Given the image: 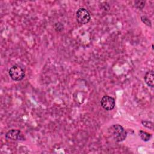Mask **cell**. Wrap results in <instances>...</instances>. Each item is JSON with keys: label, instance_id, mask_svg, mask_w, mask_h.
Instances as JSON below:
<instances>
[{"label": "cell", "instance_id": "obj_1", "mask_svg": "<svg viewBox=\"0 0 154 154\" xmlns=\"http://www.w3.org/2000/svg\"><path fill=\"white\" fill-rule=\"evenodd\" d=\"M109 132L113 138V139L117 142H122L126 138L127 133L125 129L119 124L112 125L109 129Z\"/></svg>", "mask_w": 154, "mask_h": 154}, {"label": "cell", "instance_id": "obj_2", "mask_svg": "<svg viewBox=\"0 0 154 154\" xmlns=\"http://www.w3.org/2000/svg\"><path fill=\"white\" fill-rule=\"evenodd\" d=\"M8 74L10 78L13 81H16L22 80L25 76V73L23 69L17 64L13 65L8 70Z\"/></svg>", "mask_w": 154, "mask_h": 154}, {"label": "cell", "instance_id": "obj_3", "mask_svg": "<svg viewBox=\"0 0 154 154\" xmlns=\"http://www.w3.org/2000/svg\"><path fill=\"white\" fill-rule=\"evenodd\" d=\"M76 19L79 23L85 25L90 22L91 16L87 9L79 8L76 12Z\"/></svg>", "mask_w": 154, "mask_h": 154}, {"label": "cell", "instance_id": "obj_4", "mask_svg": "<svg viewBox=\"0 0 154 154\" xmlns=\"http://www.w3.org/2000/svg\"><path fill=\"white\" fill-rule=\"evenodd\" d=\"M101 106L105 110L110 111L115 107V99L109 96H103L100 100Z\"/></svg>", "mask_w": 154, "mask_h": 154}, {"label": "cell", "instance_id": "obj_5", "mask_svg": "<svg viewBox=\"0 0 154 154\" xmlns=\"http://www.w3.org/2000/svg\"><path fill=\"white\" fill-rule=\"evenodd\" d=\"M7 139L11 140L14 141H23L25 137L20 130L18 129H11L8 131L5 135Z\"/></svg>", "mask_w": 154, "mask_h": 154}, {"label": "cell", "instance_id": "obj_6", "mask_svg": "<svg viewBox=\"0 0 154 154\" xmlns=\"http://www.w3.org/2000/svg\"><path fill=\"white\" fill-rule=\"evenodd\" d=\"M144 81L146 84L150 87H153L154 86V73L153 70H150L146 72V73L144 75Z\"/></svg>", "mask_w": 154, "mask_h": 154}, {"label": "cell", "instance_id": "obj_7", "mask_svg": "<svg viewBox=\"0 0 154 154\" xmlns=\"http://www.w3.org/2000/svg\"><path fill=\"white\" fill-rule=\"evenodd\" d=\"M139 136L140 137L141 139L144 141H149L151 137H152V135L147 132L143 131H140L139 132Z\"/></svg>", "mask_w": 154, "mask_h": 154}, {"label": "cell", "instance_id": "obj_8", "mask_svg": "<svg viewBox=\"0 0 154 154\" xmlns=\"http://www.w3.org/2000/svg\"><path fill=\"white\" fill-rule=\"evenodd\" d=\"M141 20L147 26H150V27L152 26V22H151L150 20L148 17H147L146 16H141Z\"/></svg>", "mask_w": 154, "mask_h": 154}, {"label": "cell", "instance_id": "obj_9", "mask_svg": "<svg viewBox=\"0 0 154 154\" xmlns=\"http://www.w3.org/2000/svg\"><path fill=\"white\" fill-rule=\"evenodd\" d=\"M141 123L144 126L146 127L147 128H149L150 129H153V123L152 122L147 121V120H143L141 122Z\"/></svg>", "mask_w": 154, "mask_h": 154}, {"label": "cell", "instance_id": "obj_10", "mask_svg": "<svg viewBox=\"0 0 154 154\" xmlns=\"http://www.w3.org/2000/svg\"><path fill=\"white\" fill-rule=\"evenodd\" d=\"M135 7L138 9H143L145 5V1H135Z\"/></svg>", "mask_w": 154, "mask_h": 154}, {"label": "cell", "instance_id": "obj_11", "mask_svg": "<svg viewBox=\"0 0 154 154\" xmlns=\"http://www.w3.org/2000/svg\"><path fill=\"white\" fill-rule=\"evenodd\" d=\"M54 27H55V29L57 31H61L63 29V25L61 23H59V22L55 23Z\"/></svg>", "mask_w": 154, "mask_h": 154}, {"label": "cell", "instance_id": "obj_12", "mask_svg": "<svg viewBox=\"0 0 154 154\" xmlns=\"http://www.w3.org/2000/svg\"><path fill=\"white\" fill-rule=\"evenodd\" d=\"M152 49H153V45H152Z\"/></svg>", "mask_w": 154, "mask_h": 154}]
</instances>
